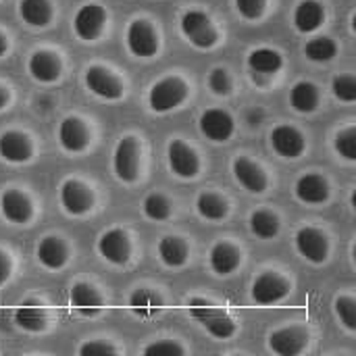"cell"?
<instances>
[{
  "label": "cell",
  "instance_id": "cell-1",
  "mask_svg": "<svg viewBox=\"0 0 356 356\" xmlns=\"http://www.w3.org/2000/svg\"><path fill=\"white\" fill-rule=\"evenodd\" d=\"M188 309H190V315L217 340H227L236 334L234 319L219 307H215L202 298H192L188 302Z\"/></svg>",
  "mask_w": 356,
  "mask_h": 356
},
{
  "label": "cell",
  "instance_id": "cell-2",
  "mask_svg": "<svg viewBox=\"0 0 356 356\" xmlns=\"http://www.w3.org/2000/svg\"><path fill=\"white\" fill-rule=\"evenodd\" d=\"M188 98V83L179 77H165L148 92V104L154 113H169Z\"/></svg>",
  "mask_w": 356,
  "mask_h": 356
},
{
  "label": "cell",
  "instance_id": "cell-3",
  "mask_svg": "<svg viewBox=\"0 0 356 356\" xmlns=\"http://www.w3.org/2000/svg\"><path fill=\"white\" fill-rule=\"evenodd\" d=\"M113 171L119 181L134 184L140 175V144L134 136H125L117 142L113 152Z\"/></svg>",
  "mask_w": 356,
  "mask_h": 356
},
{
  "label": "cell",
  "instance_id": "cell-4",
  "mask_svg": "<svg viewBox=\"0 0 356 356\" xmlns=\"http://www.w3.org/2000/svg\"><path fill=\"white\" fill-rule=\"evenodd\" d=\"M290 294V282L286 277H282L275 271H263L250 290V296L257 305H275L280 300H284Z\"/></svg>",
  "mask_w": 356,
  "mask_h": 356
},
{
  "label": "cell",
  "instance_id": "cell-5",
  "mask_svg": "<svg viewBox=\"0 0 356 356\" xmlns=\"http://www.w3.org/2000/svg\"><path fill=\"white\" fill-rule=\"evenodd\" d=\"M296 250L302 259H307L313 265H321L327 261L330 242L327 236L317 227H300L294 236Z\"/></svg>",
  "mask_w": 356,
  "mask_h": 356
},
{
  "label": "cell",
  "instance_id": "cell-6",
  "mask_svg": "<svg viewBox=\"0 0 356 356\" xmlns=\"http://www.w3.org/2000/svg\"><path fill=\"white\" fill-rule=\"evenodd\" d=\"M181 31L196 48H211L217 44V31L211 19L200 10H188L181 17Z\"/></svg>",
  "mask_w": 356,
  "mask_h": 356
},
{
  "label": "cell",
  "instance_id": "cell-7",
  "mask_svg": "<svg viewBox=\"0 0 356 356\" xmlns=\"http://www.w3.org/2000/svg\"><path fill=\"white\" fill-rule=\"evenodd\" d=\"M58 198H60V204H63L65 213H69L73 217H81V215L90 213L92 207H94L92 190L79 179L63 181V186L58 190Z\"/></svg>",
  "mask_w": 356,
  "mask_h": 356
},
{
  "label": "cell",
  "instance_id": "cell-8",
  "mask_svg": "<svg viewBox=\"0 0 356 356\" xmlns=\"http://www.w3.org/2000/svg\"><path fill=\"white\" fill-rule=\"evenodd\" d=\"M127 48L134 56H142V58L156 54L159 38H156L154 27L144 19L131 21L127 27Z\"/></svg>",
  "mask_w": 356,
  "mask_h": 356
},
{
  "label": "cell",
  "instance_id": "cell-9",
  "mask_svg": "<svg viewBox=\"0 0 356 356\" xmlns=\"http://www.w3.org/2000/svg\"><path fill=\"white\" fill-rule=\"evenodd\" d=\"M98 254L111 265H125L131 254V244L123 229H108L98 238Z\"/></svg>",
  "mask_w": 356,
  "mask_h": 356
},
{
  "label": "cell",
  "instance_id": "cell-10",
  "mask_svg": "<svg viewBox=\"0 0 356 356\" xmlns=\"http://www.w3.org/2000/svg\"><path fill=\"white\" fill-rule=\"evenodd\" d=\"M307 344H309V334H307V330H302L298 325L275 330L269 336V348L280 356L300 355L307 348Z\"/></svg>",
  "mask_w": 356,
  "mask_h": 356
},
{
  "label": "cell",
  "instance_id": "cell-11",
  "mask_svg": "<svg viewBox=\"0 0 356 356\" xmlns=\"http://www.w3.org/2000/svg\"><path fill=\"white\" fill-rule=\"evenodd\" d=\"M200 131L202 136H207L211 142H227L234 136L236 123L234 117L227 111L221 108H209L200 115Z\"/></svg>",
  "mask_w": 356,
  "mask_h": 356
},
{
  "label": "cell",
  "instance_id": "cell-12",
  "mask_svg": "<svg viewBox=\"0 0 356 356\" xmlns=\"http://www.w3.org/2000/svg\"><path fill=\"white\" fill-rule=\"evenodd\" d=\"M167 159H169V167L171 171L181 177V179H192L198 175L200 169V161L194 152V148H190L186 142L181 140H173L167 148Z\"/></svg>",
  "mask_w": 356,
  "mask_h": 356
},
{
  "label": "cell",
  "instance_id": "cell-13",
  "mask_svg": "<svg viewBox=\"0 0 356 356\" xmlns=\"http://www.w3.org/2000/svg\"><path fill=\"white\" fill-rule=\"evenodd\" d=\"M86 86L92 94L104 100H119L123 96V83L100 65H94L86 71Z\"/></svg>",
  "mask_w": 356,
  "mask_h": 356
},
{
  "label": "cell",
  "instance_id": "cell-14",
  "mask_svg": "<svg viewBox=\"0 0 356 356\" xmlns=\"http://www.w3.org/2000/svg\"><path fill=\"white\" fill-rule=\"evenodd\" d=\"M58 142L63 146V150L77 154L83 152L90 144V131L86 127V123L77 117H67L63 119V123L58 125Z\"/></svg>",
  "mask_w": 356,
  "mask_h": 356
},
{
  "label": "cell",
  "instance_id": "cell-15",
  "mask_svg": "<svg viewBox=\"0 0 356 356\" xmlns=\"http://www.w3.org/2000/svg\"><path fill=\"white\" fill-rule=\"evenodd\" d=\"M271 146L284 159H298L305 152V136L292 125H277L271 131Z\"/></svg>",
  "mask_w": 356,
  "mask_h": 356
},
{
  "label": "cell",
  "instance_id": "cell-16",
  "mask_svg": "<svg viewBox=\"0 0 356 356\" xmlns=\"http://www.w3.org/2000/svg\"><path fill=\"white\" fill-rule=\"evenodd\" d=\"M232 171H234L236 181H238L244 190H248V192H252V194H263V192L267 190V175H265L263 169H261L257 163H252L250 159H246V156L234 159Z\"/></svg>",
  "mask_w": 356,
  "mask_h": 356
},
{
  "label": "cell",
  "instance_id": "cell-17",
  "mask_svg": "<svg viewBox=\"0 0 356 356\" xmlns=\"http://www.w3.org/2000/svg\"><path fill=\"white\" fill-rule=\"evenodd\" d=\"M104 17H106V15H104L102 6H98V4H86V6H81V8L75 13L73 29H75V33H77L81 40L90 42V40H94V38L100 35L102 25H104Z\"/></svg>",
  "mask_w": 356,
  "mask_h": 356
},
{
  "label": "cell",
  "instance_id": "cell-18",
  "mask_svg": "<svg viewBox=\"0 0 356 356\" xmlns=\"http://www.w3.org/2000/svg\"><path fill=\"white\" fill-rule=\"evenodd\" d=\"M294 194L305 204H323L330 198V186L323 175L305 173L296 179Z\"/></svg>",
  "mask_w": 356,
  "mask_h": 356
},
{
  "label": "cell",
  "instance_id": "cell-19",
  "mask_svg": "<svg viewBox=\"0 0 356 356\" xmlns=\"http://www.w3.org/2000/svg\"><path fill=\"white\" fill-rule=\"evenodd\" d=\"M0 211L4 215L6 221L10 223H27L33 215V207H31V200L19 192V190H4L2 196H0Z\"/></svg>",
  "mask_w": 356,
  "mask_h": 356
},
{
  "label": "cell",
  "instance_id": "cell-20",
  "mask_svg": "<svg viewBox=\"0 0 356 356\" xmlns=\"http://www.w3.org/2000/svg\"><path fill=\"white\" fill-rule=\"evenodd\" d=\"M33 154L31 142L21 131H4L0 136V159L6 163H27Z\"/></svg>",
  "mask_w": 356,
  "mask_h": 356
},
{
  "label": "cell",
  "instance_id": "cell-21",
  "mask_svg": "<svg viewBox=\"0 0 356 356\" xmlns=\"http://www.w3.org/2000/svg\"><path fill=\"white\" fill-rule=\"evenodd\" d=\"M27 71H29V75L35 81H40V83H52L60 75V60L50 50H38V52H33L29 56Z\"/></svg>",
  "mask_w": 356,
  "mask_h": 356
},
{
  "label": "cell",
  "instance_id": "cell-22",
  "mask_svg": "<svg viewBox=\"0 0 356 356\" xmlns=\"http://www.w3.org/2000/svg\"><path fill=\"white\" fill-rule=\"evenodd\" d=\"M69 300H71V307L83 317H96L102 309V298H100L98 290L83 282H79L71 288Z\"/></svg>",
  "mask_w": 356,
  "mask_h": 356
},
{
  "label": "cell",
  "instance_id": "cell-23",
  "mask_svg": "<svg viewBox=\"0 0 356 356\" xmlns=\"http://www.w3.org/2000/svg\"><path fill=\"white\" fill-rule=\"evenodd\" d=\"M242 254L234 244L217 242L209 252V265L217 275H229L240 267Z\"/></svg>",
  "mask_w": 356,
  "mask_h": 356
},
{
  "label": "cell",
  "instance_id": "cell-24",
  "mask_svg": "<svg viewBox=\"0 0 356 356\" xmlns=\"http://www.w3.org/2000/svg\"><path fill=\"white\" fill-rule=\"evenodd\" d=\"M35 254H38L40 265L50 269V271H56V269L65 267V263L69 259L65 242L60 238H54V236H48V238L40 240Z\"/></svg>",
  "mask_w": 356,
  "mask_h": 356
},
{
  "label": "cell",
  "instance_id": "cell-25",
  "mask_svg": "<svg viewBox=\"0 0 356 356\" xmlns=\"http://www.w3.org/2000/svg\"><path fill=\"white\" fill-rule=\"evenodd\" d=\"M323 19H325V13H323V6L319 0H302V2H298V6L294 10V25L302 33H311V31L319 29Z\"/></svg>",
  "mask_w": 356,
  "mask_h": 356
},
{
  "label": "cell",
  "instance_id": "cell-26",
  "mask_svg": "<svg viewBox=\"0 0 356 356\" xmlns=\"http://www.w3.org/2000/svg\"><path fill=\"white\" fill-rule=\"evenodd\" d=\"M188 257H190V248L186 240L177 236H165L159 242V259L163 261V265L171 269H179L188 263Z\"/></svg>",
  "mask_w": 356,
  "mask_h": 356
},
{
  "label": "cell",
  "instance_id": "cell-27",
  "mask_svg": "<svg viewBox=\"0 0 356 356\" xmlns=\"http://www.w3.org/2000/svg\"><path fill=\"white\" fill-rule=\"evenodd\" d=\"M248 67L254 75H275L282 67V54L273 48H257L248 54Z\"/></svg>",
  "mask_w": 356,
  "mask_h": 356
},
{
  "label": "cell",
  "instance_id": "cell-28",
  "mask_svg": "<svg viewBox=\"0 0 356 356\" xmlns=\"http://www.w3.org/2000/svg\"><path fill=\"white\" fill-rule=\"evenodd\" d=\"M129 309L134 311V315H138L142 319H150L163 309V300L156 292H152L148 288H138L129 296Z\"/></svg>",
  "mask_w": 356,
  "mask_h": 356
},
{
  "label": "cell",
  "instance_id": "cell-29",
  "mask_svg": "<svg viewBox=\"0 0 356 356\" xmlns=\"http://www.w3.org/2000/svg\"><path fill=\"white\" fill-rule=\"evenodd\" d=\"M290 104L296 113H313L319 106V90L311 81H298L290 90Z\"/></svg>",
  "mask_w": 356,
  "mask_h": 356
},
{
  "label": "cell",
  "instance_id": "cell-30",
  "mask_svg": "<svg viewBox=\"0 0 356 356\" xmlns=\"http://www.w3.org/2000/svg\"><path fill=\"white\" fill-rule=\"evenodd\" d=\"M21 19L31 27H44L52 19V6L48 0H21L19 2Z\"/></svg>",
  "mask_w": 356,
  "mask_h": 356
},
{
  "label": "cell",
  "instance_id": "cell-31",
  "mask_svg": "<svg viewBox=\"0 0 356 356\" xmlns=\"http://www.w3.org/2000/svg\"><path fill=\"white\" fill-rule=\"evenodd\" d=\"M15 323L29 334H38L46 327V313L35 302H23L15 313Z\"/></svg>",
  "mask_w": 356,
  "mask_h": 356
},
{
  "label": "cell",
  "instance_id": "cell-32",
  "mask_svg": "<svg viewBox=\"0 0 356 356\" xmlns=\"http://www.w3.org/2000/svg\"><path fill=\"white\" fill-rule=\"evenodd\" d=\"M196 211L207 221H221V219H225L229 207L223 196L213 194V192H202L196 198Z\"/></svg>",
  "mask_w": 356,
  "mask_h": 356
},
{
  "label": "cell",
  "instance_id": "cell-33",
  "mask_svg": "<svg viewBox=\"0 0 356 356\" xmlns=\"http://www.w3.org/2000/svg\"><path fill=\"white\" fill-rule=\"evenodd\" d=\"M250 232L257 238L271 240L280 234V219L271 211H254L250 215Z\"/></svg>",
  "mask_w": 356,
  "mask_h": 356
},
{
  "label": "cell",
  "instance_id": "cell-34",
  "mask_svg": "<svg viewBox=\"0 0 356 356\" xmlns=\"http://www.w3.org/2000/svg\"><path fill=\"white\" fill-rule=\"evenodd\" d=\"M336 52H338V48H336L334 40H330V38H325V35L313 38V40H309L307 46H305V54H307V58H311L313 63H327V60H332V58L336 56Z\"/></svg>",
  "mask_w": 356,
  "mask_h": 356
},
{
  "label": "cell",
  "instance_id": "cell-35",
  "mask_svg": "<svg viewBox=\"0 0 356 356\" xmlns=\"http://www.w3.org/2000/svg\"><path fill=\"white\" fill-rule=\"evenodd\" d=\"M142 211L150 221H167L171 217V202L167 200V196L154 192L144 198Z\"/></svg>",
  "mask_w": 356,
  "mask_h": 356
},
{
  "label": "cell",
  "instance_id": "cell-36",
  "mask_svg": "<svg viewBox=\"0 0 356 356\" xmlns=\"http://www.w3.org/2000/svg\"><path fill=\"white\" fill-rule=\"evenodd\" d=\"M332 92L340 102H355L356 77L355 75H336L332 81Z\"/></svg>",
  "mask_w": 356,
  "mask_h": 356
},
{
  "label": "cell",
  "instance_id": "cell-37",
  "mask_svg": "<svg viewBox=\"0 0 356 356\" xmlns=\"http://www.w3.org/2000/svg\"><path fill=\"white\" fill-rule=\"evenodd\" d=\"M334 309H336V315L340 317V321L344 323L346 330L355 332L356 330V302L355 298L350 296H340L336 302H334Z\"/></svg>",
  "mask_w": 356,
  "mask_h": 356
},
{
  "label": "cell",
  "instance_id": "cell-38",
  "mask_svg": "<svg viewBox=\"0 0 356 356\" xmlns=\"http://www.w3.org/2000/svg\"><path fill=\"white\" fill-rule=\"evenodd\" d=\"M334 148L340 156H344L346 161H355L356 159V129L355 127H348L344 131H340L336 136V142H334Z\"/></svg>",
  "mask_w": 356,
  "mask_h": 356
},
{
  "label": "cell",
  "instance_id": "cell-39",
  "mask_svg": "<svg viewBox=\"0 0 356 356\" xmlns=\"http://www.w3.org/2000/svg\"><path fill=\"white\" fill-rule=\"evenodd\" d=\"M184 353L186 350L177 342H173V340H159V342L148 344L142 350V355L146 356H184Z\"/></svg>",
  "mask_w": 356,
  "mask_h": 356
},
{
  "label": "cell",
  "instance_id": "cell-40",
  "mask_svg": "<svg viewBox=\"0 0 356 356\" xmlns=\"http://www.w3.org/2000/svg\"><path fill=\"white\" fill-rule=\"evenodd\" d=\"M209 88L217 94V96H227L232 92V79L229 73L221 67L213 69L209 75Z\"/></svg>",
  "mask_w": 356,
  "mask_h": 356
},
{
  "label": "cell",
  "instance_id": "cell-41",
  "mask_svg": "<svg viewBox=\"0 0 356 356\" xmlns=\"http://www.w3.org/2000/svg\"><path fill=\"white\" fill-rule=\"evenodd\" d=\"M77 355L79 356H100V355H117V348L106 344V342H100V340H92V342H86L77 348Z\"/></svg>",
  "mask_w": 356,
  "mask_h": 356
},
{
  "label": "cell",
  "instance_id": "cell-42",
  "mask_svg": "<svg viewBox=\"0 0 356 356\" xmlns=\"http://www.w3.org/2000/svg\"><path fill=\"white\" fill-rule=\"evenodd\" d=\"M267 0H236V8L246 19H259L265 10Z\"/></svg>",
  "mask_w": 356,
  "mask_h": 356
},
{
  "label": "cell",
  "instance_id": "cell-43",
  "mask_svg": "<svg viewBox=\"0 0 356 356\" xmlns=\"http://www.w3.org/2000/svg\"><path fill=\"white\" fill-rule=\"evenodd\" d=\"M10 275V259L4 250H0V286L8 280Z\"/></svg>",
  "mask_w": 356,
  "mask_h": 356
},
{
  "label": "cell",
  "instance_id": "cell-44",
  "mask_svg": "<svg viewBox=\"0 0 356 356\" xmlns=\"http://www.w3.org/2000/svg\"><path fill=\"white\" fill-rule=\"evenodd\" d=\"M261 117H263V113H261V111H257V108H252V111L248 113V123H250V125L254 127V125H259Z\"/></svg>",
  "mask_w": 356,
  "mask_h": 356
},
{
  "label": "cell",
  "instance_id": "cell-45",
  "mask_svg": "<svg viewBox=\"0 0 356 356\" xmlns=\"http://www.w3.org/2000/svg\"><path fill=\"white\" fill-rule=\"evenodd\" d=\"M6 102H8V92L0 86V111L6 106Z\"/></svg>",
  "mask_w": 356,
  "mask_h": 356
},
{
  "label": "cell",
  "instance_id": "cell-46",
  "mask_svg": "<svg viewBox=\"0 0 356 356\" xmlns=\"http://www.w3.org/2000/svg\"><path fill=\"white\" fill-rule=\"evenodd\" d=\"M6 52V40H4V35L0 33V56Z\"/></svg>",
  "mask_w": 356,
  "mask_h": 356
}]
</instances>
